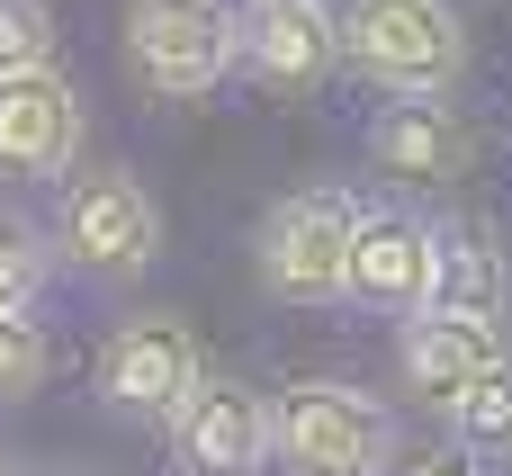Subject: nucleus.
Listing matches in <instances>:
<instances>
[{
    "mask_svg": "<svg viewBox=\"0 0 512 476\" xmlns=\"http://www.w3.org/2000/svg\"><path fill=\"white\" fill-rule=\"evenodd\" d=\"M45 243L72 279L90 288H135L153 261H162V207L153 189L126 171V162H81L54 180V216H45Z\"/></svg>",
    "mask_w": 512,
    "mask_h": 476,
    "instance_id": "obj_1",
    "label": "nucleus"
},
{
    "mask_svg": "<svg viewBox=\"0 0 512 476\" xmlns=\"http://www.w3.org/2000/svg\"><path fill=\"white\" fill-rule=\"evenodd\" d=\"M342 72L378 99H450L468 81V18L459 0H342Z\"/></svg>",
    "mask_w": 512,
    "mask_h": 476,
    "instance_id": "obj_2",
    "label": "nucleus"
},
{
    "mask_svg": "<svg viewBox=\"0 0 512 476\" xmlns=\"http://www.w3.org/2000/svg\"><path fill=\"white\" fill-rule=\"evenodd\" d=\"M279 476H396V405L351 378H297L270 396Z\"/></svg>",
    "mask_w": 512,
    "mask_h": 476,
    "instance_id": "obj_3",
    "label": "nucleus"
},
{
    "mask_svg": "<svg viewBox=\"0 0 512 476\" xmlns=\"http://www.w3.org/2000/svg\"><path fill=\"white\" fill-rule=\"evenodd\" d=\"M351 234L360 198L351 189H288L261 234H252V279L279 306H342L351 297Z\"/></svg>",
    "mask_w": 512,
    "mask_h": 476,
    "instance_id": "obj_4",
    "label": "nucleus"
},
{
    "mask_svg": "<svg viewBox=\"0 0 512 476\" xmlns=\"http://www.w3.org/2000/svg\"><path fill=\"white\" fill-rule=\"evenodd\" d=\"M243 54V0H135L126 9V72L144 99H216Z\"/></svg>",
    "mask_w": 512,
    "mask_h": 476,
    "instance_id": "obj_5",
    "label": "nucleus"
},
{
    "mask_svg": "<svg viewBox=\"0 0 512 476\" xmlns=\"http://www.w3.org/2000/svg\"><path fill=\"white\" fill-rule=\"evenodd\" d=\"M198 378H207V351H198L189 315H171V306L117 315L108 342H99V360H90V396L108 414H126V423H171Z\"/></svg>",
    "mask_w": 512,
    "mask_h": 476,
    "instance_id": "obj_6",
    "label": "nucleus"
},
{
    "mask_svg": "<svg viewBox=\"0 0 512 476\" xmlns=\"http://www.w3.org/2000/svg\"><path fill=\"white\" fill-rule=\"evenodd\" d=\"M81 144H90V108H81L63 63H36V72L0 81V180L54 189L63 171H81Z\"/></svg>",
    "mask_w": 512,
    "mask_h": 476,
    "instance_id": "obj_7",
    "label": "nucleus"
},
{
    "mask_svg": "<svg viewBox=\"0 0 512 476\" xmlns=\"http://www.w3.org/2000/svg\"><path fill=\"white\" fill-rule=\"evenodd\" d=\"M162 441H171L180 476H261L270 468V387L207 369L180 396V414L162 423Z\"/></svg>",
    "mask_w": 512,
    "mask_h": 476,
    "instance_id": "obj_8",
    "label": "nucleus"
},
{
    "mask_svg": "<svg viewBox=\"0 0 512 476\" xmlns=\"http://www.w3.org/2000/svg\"><path fill=\"white\" fill-rule=\"evenodd\" d=\"M333 72H342V18H333V0L243 9V54H234V81H252L261 99H315Z\"/></svg>",
    "mask_w": 512,
    "mask_h": 476,
    "instance_id": "obj_9",
    "label": "nucleus"
},
{
    "mask_svg": "<svg viewBox=\"0 0 512 476\" xmlns=\"http://www.w3.org/2000/svg\"><path fill=\"white\" fill-rule=\"evenodd\" d=\"M369 171H387L396 189H450L477 171V126L450 99H378L360 126Z\"/></svg>",
    "mask_w": 512,
    "mask_h": 476,
    "instance_id": "obj_10",
    "label": "nucleus"
},
{
    "mask_svg": "<svg viewBox=\"0 0 512 476\" xmlns=\"http://www.w3.org/2000/svg\"><path fill=\"white\" fill-rule=\"evenodd\" d=\"M504 324H459V315H405L396 324V387H405V405H423V414H441L450 423V405L504 360Z\"/></svg>",
    "mask_w": 512,
    "mask_h": 476,
    "instance_id": "obj_11",
    "label": "nucleus"
},
{
    "mask_svg": "<svg viewBox=\"0 0 512 476\" xmlns=\"http://www.w3.org/2000/svg\"><path fill=\"white\" fill-rule=\"evenodd\" d=\"M432 297V216L414 207H360V234H351V297L342 306H369V315H423Z\"/></svg>",
    "mask_w": 512,
    "mask_h": 476,
    "instance_id": "obj_12",
    "label": "nucleus"
},
{
    "mask_svg": "<svg viewBox=\"0 0 512 476\" xmlns=\"http://www.w3.org/2000/svg\"><path fill=\"white\" fill-rule=\"evenodd\" d=\"M423 315L504 324L512 315V252L486 216H432V297Z\"/></svg>",
    "mask_w": 512,
    "mask_h": 476,
    "instance_id": "obj_13",
    "label": "nucleus"
},
{
    "mask_svg": "<svg viewBox=\"0 0 512 476\" xmlns=\"http://www.w3.org/2000/svg\"><path fill=\"white\" fill-rule=\"evenodd\" d=\"M450 441H459L477 468H486V459H512V351L450 405Z\"/></svg>",
    "mask_w": 512,
    "mask_h": 476,
    "instance_id": "obj_14",
    "label": "nucleus"
},
{
    "mask_svg": "<svg viewBox=\"0 0 512 476\" xmlns=\"http://www.w3.org/2000/svg\"><path fill=\"white\" fill-rule=\"evenodd\" d=\"M45 279H54V243H45V225L18 216V207H0V315H27V306L45 297Z\"/></svg>",
    "mask_w": 512,
    "mask_h": 476,
    "instance_id": "obj_15",
    "label": "nucleus"
},
{
    "mask_svg": "<svg viewBox=\"0 0 512 476\" xmlns=\"http://www.w3.org/2000/svg\"><path fill=\"white\" fill-rule=\"evenodd\" d=\"M54 378V342L36 315H0V405H27Z\"/></svg>",
    "mask_w": 512,
    "mask_h": 476,
    "instance_id": "obj_16",
    "label": "nucleus"
},
{
    "mask_svg": "<svg viewBox=\"0 0 512 476\" xmlns=\"http://www.w3.org/2000/svg\"><path fill=\"white\" fill-rule=\"evenodd\" d=\"M54 63V9L45 0H0V81Z\"/></svg>",
    "mask_w": 512,
    "mask_h": 476,
    "instance_id": "obj_17",
    "label": "nucleus"
},
{
    "mask_svg": "<svg viewBox=\"0 0 512 476\" xmlns=\"http://www.w3.org/2000/svg\"><path fill=\"white\" fill-rule=\"evenodd\" d=\"M405 476H486V468H477V459L450 441V450H423V459H405Z\"/></svg>",
    "mask_w": 512,
    "mask_h": 476,
    "instance_id": "obj_18",
    "label": "nucleus"
},
{
    "mask_svg": "<svg viewBox=\"0 0 512 476\" xmlns=\"http://www.w3.org/2000/svg\"><path fill=\"white\" fill-rule=\"evenodd\" d=\"M27 476H99V468H81V459H45V468H27Z\"/></svg>",
    "mask_w": 512,
    "mask_h": 476,
    "instance_id": "obj_19",
    "label": "nucleus"
},
{
    "mask_svg": "<svg viewBox=\"0 0 512 476\" xmlns=\"http://www.w3.org/2000/svg\"><path fill=\"white\" fill-rule=\"evenodd\" d=\"M0 476H18V459H9V441H0Z\"/></svg>",
    "mask_w": 512,
    "mask_h": 476,
    "instance_id": "obj_20",
    "label": "nucleus"
},
{
    "mask_svg": "<svg viewBox=\"0 0 512 476\" xmlns=\"http://www.w3.org/2000/svg\"><path fill=\"white\" fill-rule=\"evenodd\" d=\"M243 9H279V0H243Z\"/></svg>",
    "mask_w": 512,
    "mask_h": 476,
    "instance_id": "obj_21",
    "label": "nucleus"
},
{
    "mask_svg": "<svg viewBox=\"0 0 512 476\" xmlns=\"http://www.w3.org/2000/svg\"><path fill=\"white\" fill-rule=\"evenodd\" d=\"M504 476H512V468H504Z\"/></svg>",
    "mask_w": 512,
    "mask_h": 476,
    "instance_id": "obj_22",
    "label": "nucleus"
}]
</instances>
